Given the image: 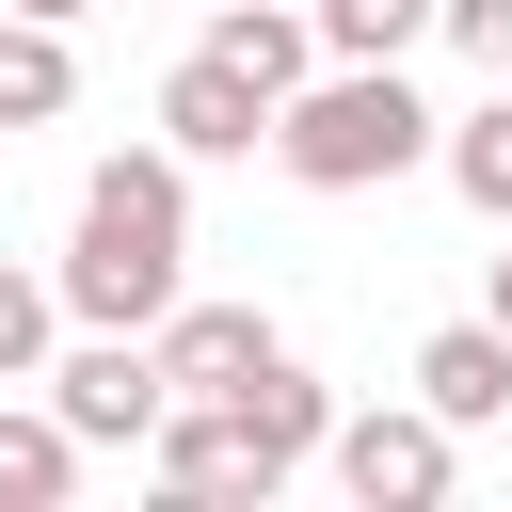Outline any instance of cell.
Wrapping results in <instances>:
<instances>
[{"mask_svg":"<svg viewBox=\"0 0 512 512\" xmlns=\"http://www.w3.org/2000/svg\"><path fill=\"white\" fill-rule=\"evenodd\" d=\"M320 464H336V496H352V512H432V496L464 480V432H448L432 400H368V416H336V432H320Z\"/></svg>","mask_w":512,"mask_h":512,"instance_id":"3957f363","label":"cell"},{"mask_svg":"<svg viewBox=\"0 0 512 512\" xmlns=\"http://www.w3.org/2000/svg\"><path fill=\"white\" fill-rule=\"evenodd\" d=\"M416 400H432L448 432H496V416H512V336H496V320H448V336H416Z\"/></svg>","mask_w":512,"mask_h":512,"instance_id":"9c48e42d","label":"cell"},{"mask_svg":"<svg viewBox=\"0 0 512 512\" xmlns=\"http://www.w3.org/2000/svg\"><path fill=\"white\" fill-rule=\"evenodd\" d=\"M192 16H208V0H192Z\"/></svg>","mask_w":512,"mask_h":512,"instance_id":"d6986e66","label":"cell"},{"mask_svg":"<svg viewBox=\"0 0 512 512\" xmlns=\"http://www.w3.org/2000/svg\"><path fill=\"white\" fill-rule=\"evenodd\" d=\"M432 96L400 80V64H304L288 96H272V160L304 176V192H384V176H416L432 160Z\"/></svg>","mask_w":512,"mask_h":512,"instance_id":"7a4b0ae2","label":"cell"},{"mask_svg":"<svg viewBox=\"0 0 512 512\" xmlns=\"http://www.w3.org/2000/svg\"><path fill=\"white\" fill-rule=\"evenodd\" d=\"M144 352H160V384H176V400H224V384H240L256 352H288V336H272L256 304H192V288H176V304L144 320Z\"/></svg>","mask_w":512,"mask_h":512,"instance_id":"8992f818","label":"cell"},{"mask_svg":"<svg viewBox=\"0 0 512 512\" xmlns=\"http://www.w3.org/2000/svg\"><path fill=\"white\" fill-rule=\"evenodd\" d=\"M432 32H448L464 64H496V80H512V0H432Z\"/></svg>","mask_w":512,"mask_h":512,"instance_id":"2e32d148","label":"cell"},{"mask_svg":"<svg viewBox=\"0 0 512 512\" xmlns=\"http://www.w3.org/2000/svg\"><path fill=\"white\" fill-rule=\"evenodd\" d=\"M32 384H48V416H64L80 448H144V432H160V400H176L144 336H80V352H48Z\"/></svg>","mask_w":512,"mask_h":512,"instance_id":"277c9868","label":"cell"},{"mask_svg":"<svg viewBox=\"0 0 512 512\" xmlns=\"http://www.w3.org/2000/svg\"><path fill=\"white\" fill-rule=\"evenodd\" d=\"M64 96H80V48L48 16H0V128H48Z\"/></svg>","mask_w":512,"mask_h":512,"instance_id":"4fadbf2b","label":"cell"},{"mask_svg":"<svg viewBox=\"0 0 512 512\" xmlns=\"http://www.w3.org/2000/svg\"><path fill=\"white\" fill-rule=\"evenodd\" d=\"M496 240H512V224H496ZM480 320H496V336H512V256H496V272H480Z\"/></svg>","mask_w":512,"mask_h":512,"instance_id":"e0dca14e","label":"cell"},{"mask_svg":"<svg viewBox=\"0 0 512 512\" xmlns=\"http://www.w3.org/2000/svg\"><path fill=\"white\" fill-rule=\"evenodd\" d=\"M64 320L80 336H144L176 288H192V160L176 144H112L80 176V240H64Z\"/></svg>","mask_w":512,"mask_h":512,"instance_id":"6da1fadb","label":"cell"},{"mask_svg":"<svg viewBox=\"0 0 512 512\" xmlns=\"http://www.w3.org/2000/svg\"><path fill=\"white\" fill-rule=\"evenodd\" d=\"M432 160H448V192H464L480 224H512V80H496L480 112H448V128H432Z\"/></svg>","mask_w":512,"mask_h":512,"instance_id":"7c38bea8","label":"cell"},{"mask_svg":"<svg viewBox=\"0 0 512 512\" xmlns=\"http://www.w3.org/2000/svg\"><path fill=\"white\" fill-rule=\"evenodd\" d=\"M224 416L256 432V464H272V480H304V464H320V432H336V384H320L304 352H256V368L224 384Z\"/></svg>","mask_w":512,"mask_h":512,"instance_id":"52a82bcc","label":"cell"},{"mask_svg":"<svg viewBox=\"0 0 512 512\" xmlns=\"http://www.w3.org/2000/svg\"><path fill=\"white\" fill-rule=\"evenodd\" d=\"M0 16H48V32H80V16H96V0H0Z\"/></svg>","mask_w":512,"mask_h":512,"instance_id":"ac0fdd59","label":"cell"},{"mask_svg":"<svg viewBox=\"0 0 512 512\" xmlns=\"http://www.w3.org/2000/svg\"><path fill=\"white\" fill-rule=\"evenodd\" d=\"M144 480H160V496H272V464H256V432H240L224 400H160Z\"/></svg>","mask_w":512,"mask_h":512,"instance_id":"ba28073f","label":"cell"},{"mask_svg":"<svg viewBox=\"0 0 512 512\" xmlns=\"http://www.w3.org/2000/svg\"><path fill=\"white\" fill-rule=\"evenodd\" d=\"M48 352H64V288H48V272H16V256H0V384H32V368H48Z\"/></svg>","mask_w":512,"mask_h":512,"instance_id":"9a60e30c","label":"cell"},{"mask_svg":"<svg viewBox=\"0 0 512 512\" xmlns=\"http://www.w3.org/2000/svg\"><path fill=\"white\" fill-rule=\"evenodd\" d=\"M304 32H320V64H400L432 32V0H304Z\"/></svg>","mask_w":512,"mask_h":512,"instance_id":"5bb4252c","label":"cell"},{"mask_svg":"<svg viewBox=\"0 0 512 512\" xmlns=\"http://www.w3.org/2000/svg\"><path fill=\"white\" fill-rule=\"evenodd\" d=\"M208 64H240L256 96H288L304 64H320V32H304V0H208V32H192Z\"/></svg>","mask_w":512,"mask_h":512,"instance_id":"30bf717a","label":"cell"},{"mask_svg":"<svg viewBox=\"0 0 512 512\" xmlns=\"http://www.w3.org/2000/svg\"><path fill=\"white\" fill-rule=\"evenodd\" d=\"M80 464H96V448H80L48 400H16V384H0V512H64V496H80Z\"/></svg>","mask_w":512,"mask_h":512,"instance_id":"8fae6325","label":"cell"},{"mask_svg":"<svg viewBox=\"0 0 512 512\" xmlns=\"http://www.w3.org/2000/svg\"><path fill=\"white\" fill-rule=\"evenodd\" d=\"M160 144H176V160H256V144H272V96L192 48V64H160Z\"/></svg>","mask_w":512,"mask_h":512,"instance_id":"5b68a950","label":"cell"}]
</instances>
